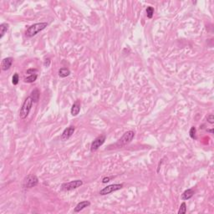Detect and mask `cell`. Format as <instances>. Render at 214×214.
<instances>
[{
	"label": "cell",
	"mask_w": 214,
	"mask_h": 214,
	"mask_svg": "<svg viewBox=\"0 0 214 214\" xmlns=\"http://www.w3.org/2000/svg\"><path fill=\"white\" fill-rule=\"evenodd\" d=\"M123 188V184H111V185H109L105 187H104L103 189H101L100 191V195L101 196H105V195H108V194H111L114 191H119L121 189Z\"/></svg>",
	"instance_id": "8992f818"
},
{
	"label": "cell",
	"mask_w": 214,
	"mask_h": 214,
	"mask_svg": "<svg viewBox=\"0 0 214 214\" xmlns=\"http://www.w3.org/2000/svg\"><path fill=\"white\" fill-rule=\"evenodd\" d=\"M50 58H46V59L44 60V67H50Z\"/></svg>",
	"instance_id": "603a6c76"
},
{
	"label": "cell",
	"mask_w": 214,
	"mask_h": 214,
	"mask_svg": "<svg viewBox=\"0 0 214 214\" xmlns=\"http://www.w3.org/2000/svg\"><path fill=\"white\" fill-rule=\"evenodd\" d=\"M194 193H195V191H194L193 189H187V190H186V191H183V193L182 194L181 198H182V200H189L190 198H191V197H193Z\"/></svg>",
	"instance_id": "7c38bea8"
},
{
	"label": "cell",
	"mask_w": 214,
	"mask_h": 214,
	"mask_svg": "<svg viewBox=\"0 0 214 214\" xmlns=\"http://www.w3.org/2000/svg\"><path fill=\"white\" fill-rule=\"evenodd\" d=\"M207 121L210 123V124H213L214 123V116L213 114H210L209 115H207Z\"/></svg>",
	"instance_id": "7402d4cb"
},
{
	"label": "cell",
	"mask_w": 214,
	"mask_h": 214,
	"mask_svg": "<svg viewBox=\"0 0 214 214\" xmlns=\"http://www.w3.org/2000/svg\"><path fill=\"white\" fill-rule=\"evenodd\" d=\"M19 77L18 73H14L12 77V83L13 85H17L19 84Z\"/></svg>",
	"instance_id": "ffe728a7"
},
{
	"label": "cell",
	"mask_w": 214,
	"mask_h": 214,
	"mask_svg": "<svg viewBox=\"0 0 214 214\" xmlns=\"http://www.w3.org/2000/svg\"><path fill=\"white\" fill-rule=\"evenodd\" d=\"M30 97L32 98V100L34 101V103L38 102V100H39V97H40V92H39L38 89H34V90H32Z\"/></svg>",
	"instance_id": "4fadbf2b"
},
{
	"label": "cell",
	"mask_w": 214,
	"mask_h": 214,
	"mask_svg": "<svg viewBox=\"0 0 214 214\" xmlns=\"http://www.w3.org/2000/svg\"><path fill=\"white\" fill-rule=\"evenodd\" d=\"M48 26V23L46 22H41V23H37L34 24L33 25L29 26L25 32V35L28 38H32L34 36H35L36 34H38L39 32H41L42 30L45 29Z\"/></svg>",
	"instance_id": "6da1fadb"
},
{
	"label": "cell",
	"mask_w": 214,
	"mask_h": 214,
	"mask_svg": "<svg viewBox=\"0 0 214 214\" xmlns=\"http://www.w3.org/2000/svg\"><path fill=\"white\" fill-rule=\"evenodd\" d=\"M207 131H209V132L212 133V134L213 133V129H212V130H207Z\"/></svg>",
	"instance_id": "d4e9b609"
},
{
	"label": "cell",
	"mask_w": 214,
	"mask_h": 214,
	"mask_svg": "<svg viewBox=\"0 0 214 214\" xmlns=\"http://www.w3.org/2000/svg\"><path fill=\"white\" fill-rule=\"evenodd\" d=\"M33 104H34V101L32 100V98L30 96L27 97L25 100L23 105H22V107L20 109V111H19V117L22 120H25L27 118V116L28 115V114L32 109Z\"/></svg>",
	"instance_id": "7a4b0ae2"
},
{
	"label": "cell",
	"mask_w": 214,
	"mask_h": 214,
	"mask_svg": "<svg viewBox=\"0 0 214 214\" xmlns=\"http://www.w3.org/2000/svg\"><path fill=\"white\" fill-rule=\"evenodd\" d=\"M75 131H76V127L74 126H70L69 127L65 128L63 132H62V134H61V136H60L61 140H69V139L72 136V135L74 134Z\"/></svg>",
	"instance_id": "ba28073f"
},
{
	"label": "cell",
	"mask_w": 214,
	"mask_h": 214,
	"mask_svg": "<svg viewBox=\"0 0 214 214\" xmlns=\"http://www.w3.org/2000/svg\"><path fill=\"white\" fill-rule=\"evenodd\" d=\"M111 177H110V176L104 177V178L102 179V182H103V183H107V182H109L111 181Z\"/></svg>",
	"instance_id": "cb8c5ba5"
},
{
	"label": "cell",
	"mask_w": 214,
	"mask_h": 214,
	"mask_svg": "<svg viewBox=\"0 0 214 214\" xmlns=\"http://www.w3.org/2000/svg\"><path fill=\"white\" fill-rule=\"evenodd\" d=\"M187 213V204L186 202H182L179 207L178 214H185Z\"/></svg>",
	"instance_id": "e0dca14e"
},
{
	"label": "cell",
	"mask_w": 214,
	"mask_h": 214,
	"mask_svg": "<svg viewBox=\"0 0 214 214\" xmlns=\"http://www.w3.org/2000/svg\"><path fill=\"white\" fill-rule=\"evenodd\" d=\"M196 132H197L196 127L195 126H191V129H190V131H189V135H190L191 138L197 139V137H196Z\"/></svg>",
	"instance_id": "d6986e66"
},
{
	"label": "cell",
	"mask_w": 214,
	"mask_h": 214,
	"mask_svg": "<svg viewBox=\"0 0 214 214\" xmlns=\"http://www.w3.org/2000/svg\"><path fill=\"white\" fill-rule=\"evenodd\" d=\"M37 72H38V70L37 69H34V68H31V69H28L26 72V74L31 76V75H37Z\"/></svg>",
	"instance_id": "44dd1931"
},
{
	"label": "cell",
	"mask_w": 214,
	"mask_h": 214,
	"mask_svg": "<svg viewBox=\"0 0 214 214\" xmlns=\"http://www.w3.org/2000/svg\"><path fill=\"white\" fill-rule=\"evenodd\" d=\"M105 139H106V136H105V135H101V136H97L96 138L93 140V142L91 143L90 151H92V152L97 151V150L101 147V146L105 143Z\"/></svg>",
	"instance_id": "52a82bcc"
},
{
	"label": "cell",
	"mask_w": 214,
	"mask_h": 214,
	"mask_svg": "<svg viewBox=\"0 0 214 214\" xmlns=\"http://www.w3.org/2000/svg\"><path fill=\"white\" fill-rule=\"evenodd\" d=\"M80 101H76L71 107L70 113L73 116H76L80 113Z\"/></svg>",
	"instance_id": "8fae6325"
},
{
	"label": "cell",
	"mask_w": 214,
	"mask_h": 214,
	"mask_svg": "<svg viewBox=\"0 0 214 214\" xmlns=\"http://www.w3.org/2000/svg\"><path fill=\"white\" fill-rule=\"evenodd\" d=\"M37 78H38V76H37V75H31V76H28L27 78L25 79V83H28V84L34 83V82L37 80Z\"/></svg>",
	"instance_id": "2e32d148"
},
{
	"label": "cell",
	"mask_w": 214,
	"mask_h": 214,
	"mask_svg": "<svg viewBox=\"0 0 214 214\" xmlns=\"http://www.w3.org/2000/svg\"><path fill=\"white\" fill-rule=\"evenodd\" d=\"M38 183V178L35 175L31 174L27 176L23 181V187L24 188H32L37 186Z\"/></svg>",
	"instance_id": "277c9868"
},
{
	"label": "cell",
	"mask_w": 214,
	"mask_h": 214,
	"mask_svg": "<svg viewBox=\"0 0 214 214\" xmlns=\"http://www.w3.org/2000/svg\"><path fill=\"white\" fill-rule=\"evenodd\" d=\"M146 11V16H147V18H148V19H152V17H153V15H154V9H153V7H151V6L147 7Z\"/></svg>",
	"instance_id": "ac0fdd59"
},
{
	"label": "cell",
	"mask_w": 214,
	"mask_h": 214,
	"mask_svg": "<svg viewBox=\"0 0 214 214\" xmlns=\"http://www.w3.org/2000/svg\"><path fill=\"white\" fill-rule=\"evenodd\" d=\"M58 74H59V76L60 78H65V77H67V76L70 75V70L69 69H67V68H61V69L59 70Z\"/></svg>",
	"instance_id": "9a60e30c"
},
{
	"label": "cell",
	"mask_w": 214,
	"mask_h": 214,
	"mask_svg": "<svg viewBox=\"0 0 214 214\" xmlns=\"http://www.w3.org/2000/svg\"><path fill=\"white\" fill-rule=\"evenodd\" d=\"M89 206H90V202L89 201H80L76 205V207L74 209V212L75 213H80V211H82L83 209H85V207H88Z\"/></svg>",
	"instance_id": "30bf717a"
},
{
	"label": "cell",
	"mask_w": 214,
	"mask_h": 214,
	"mask_svg": "<svg viewBox=\"0 0 214 214\" xmlns=\"http://www.w3.org/2000/svg\"><path fill=\"white\" fill-rule=\"evenodd\" d=\"M9 25L8 23H3L0 25V38H2L3 37V35L7 33V31L9 30Z\"/></svg>",
	"instance_id": "5bb4252c"
},
{
	"label": "cell",
	"mask_w": 214,
	"mask_h": 214,
	"mask_svg": "<svg viewBox=\"0 0 214 214\" xmlns=\"http://www.w3.org/2000/svg\"><path fill=\"white\" fill-rule=\"evenodd\" d=\"M82 185H83L82 180H75V181L63 183L61 185V189L64 191H72V190L80 187Z\"/></svg>",
	"instance_id": "5b68a950"
},
{
	"label": "cell",
	"mask_w": 214,
	"mask_h": 214,
	"mask_svg": "<svg viewBox=\"0 0 214 214\" xmlns=\"http://www.w3.org/2000/svg\"><path fill=\"white\" fill-rule=\"evenodd\" d=\"M13 59L12 57H7L4 58L1 62V69L3 71H7L10 69V67L13 64Z\"/></svg>",
	"instance_id": "9c48e42d"
},
{
	"label": "cell",
	"mask_w": 214,
	"mask_h": 214,
	"mask_svg": "<svg viewBox=\"0 0 214 214\" xmlns=\"http://www.w3.org/2000/svg\"><path fill=\"white\" fill-rule=\"evenodd\" d=\"M135 137V132L133 131H127L123 134V136H121V138L118 140V142L116 143V145L121 147V146H125L126 145H128L129 143L131 142V140Z\"/></svg>",
	"instance_id": "3957f363"
}]
</instances>
